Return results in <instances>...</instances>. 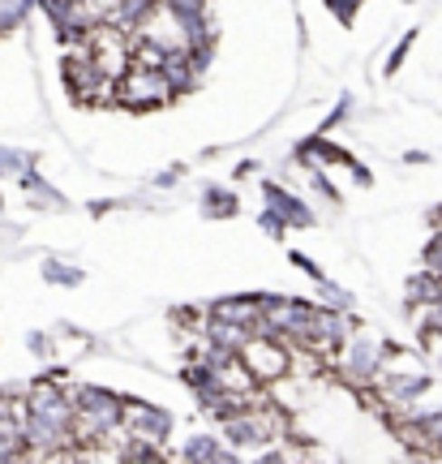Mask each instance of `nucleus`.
I'll use <instances>...</instances> for the list:
<instances>
[{"instance_id":"obj_1","label":"nucleus","mask_w":442,"mask_h":464,"mask_svg":"<svg viewBox=\"0 0 442 464\" xmlns=\"http://www.w3.org/2000/svg\"><path fill=\"white\" fill-rule=\"evenodd\" d=\"M116 95L130 108H159L172 100V82H168V69H142L130 65V73L116 82Z\"/></svg>"},{"instance_id":"obj_2","label":"nucleus","mask_w":442,"mask_h":464,"mask_svg":"<svg viewBox=\"0 0 442 464\" xmlns=\"http://www.w3.org/2000/svg\"><path fill=\"white\" fill-rule=\"evenodd\" d=\"M241 362L254 370L258 382H279L288 370H293V353L279 344V340L258 332V335H245V340H241Z\"/></svg>"},{"instance_id":"obj_3","label":"nucleus","mask_w":442,"mask_h":464,"mask_svg":"<svg viewBox=\"0 0 442 464\" xmlns=\"http://www.w3.org/2000/svg\"><path fill=\"white\" fill-rule=\"evenodd\" d=\"M138 39H150V44H159L164 52H185V44H189L185 22L168 5H150L147 14L138 17Z\"/></svg>"},{"instance_id":"obj_4","label":"nucleus","mask_w":442,"mask_h":464,"mask_svg":"<svg viewBox=\"0 0 442 464\" xmlns=\"http://www.w3.org/2000/svg\"><path fill=\"white\" fill-rule=\"evenodd\" d=\"M254 370L245 362H228V365H215V387L224 396H254Z\"/></svg>"}]
</instances>
